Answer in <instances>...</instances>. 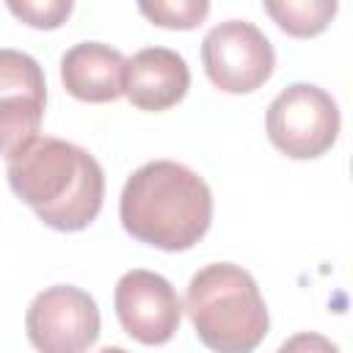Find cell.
Returning <instances> with one entry per match:
<instances>
[{
    "mask_svg": "<svg viewBox=\"0 0 353 353\" xmlns=\"http://www.w3.org/2000/svg\"><path fill=\"white\" fill-rule=\"evenodd\" d=\"M11 190L58 232L85 229L102 210L105 174L83 146L50 135L33 138L6 168Z\"/></svg>",
    "mask_w": 353,
    "mask_h": 353,
    "instance_id": "6da1fadb",
    "label": "cell"
},
{
    "mask_svg": "<svg viewBox=\"0 0 353 353\" xmlns=\"http://www.w3.org/2000/svg\"><path fill=\"white\" fill-rule=\"evenodd\" d=\"M119 218L127 234L160 251L193 248L212 223L210 185L182 163H143L124 182Z\"/></svg>",
    "mask_w": 353,
    "mask_h": 353,
    "instance_id": "7a4b0ae2",
    "label": "cell"
},
{
    "mask_svg": "<svg viewBox=\"0 0 353 353\" xmlns=\"http://www.w3.org/2000/svg\"><path fill=\"white\" fill-rule=\"evenodd\" d=\"M182 309L190 314L201 345L212 353H251L270 325L254 276L232 262H212L196 270Z\"/></svg>",
    "mask_w": 353,
    "mask_h": 353,
    "instance_id": "3957f363",
    "label": "cell"
},
{
    "mask_svg": "<svg viewBox=\"0 0 353 353\" xmlns=\"http://www.w3.org/2000/svg\"><path fill=\"white\" fill-rule=\"evenodd\" d=\"M268 138L292 160H312L325 154L339 135L336 99L312 83L287 85L268 108Z\"/></svg>",
    "mask_w": 353,
    "mask_h": 353,
    "instance_id": "277c9868",
    "label": "cell"
},
{
    "mask_svg": "<svg viewBox=\"0 0 353 353\" xmlns=\"http://www.w3.org/2000/svg\"><path fill=\"white\" fill-rule=\"evenodd\" d=\"M204 72L226 94H251L265 85L276 66L270 39L248 19H226L201 41Z\"/></svg>",
    "mask_w": 353,
    "mask_h": 353,
    "instance_id": "5b68a950",
    "label": "cell"
},
{
    "mask_svg": "<svg viewBox=\"0 0 353 353\" xmlns=\"http://www.w3.org/2000/svg\"><path fill=\"white\" fill-rule=\"evenodd\" d=\"M25 331L39 353H85L99 336L97 301L72 284L47 287L30 301Z\"/></svg>",
    "mask_w": 353,
    "mask_h": 353,
    "instance_id": "8992f818",
    "label": "cell"
},
{
    "mask_svg": "<svg viewBox=\"0 0 353 353\" xmlns=\"http://www.w3.org/2000/svg\"><path fill=\"white\" fill-rule=\"evenodd\" d=\"M121 328L143 345H165L182 323V301L171 281L154 270H127L113 292Z\"/></svg>",
    "mask_w": 353,
    "mask_h": 353,
    "instance_id": "52a82bcc",
    "label": "cell"
},
{
    "mask_svg": "<svg viewBox=\"0 0 353 353\" xmlns=\"http://www.w3.org/2000/svg\"><path fill=\"white\" fill-rule=\"evenodd\" d=\"M190 88V69L176 50L146 47L124 63V97L141 110H168Z\"/></svg>",
    "mask_w": 353,
    "mask_h": 353,
    "instance_id": "ba28073f",
    "label": "cell"
},
{
    "mask_svg": "<svg viewBox=\"0 0 353 353\" xmlns=\"http://www.w3.org/2000/svg\"><path fill=\"white\" fill-rule=\"evenodd\" d=\"M127 58L102 41H80L61 58L63 88L83 102H113L124 94Z\"/></svg>",
    "mask_w": 353,
    "mask_h": 353,
    "instance_id": "9c48e42d",
    "label": "cell"
},
{
    "mask_svg": "<svg viewBox=\"0 0 353 353\" xmlns=\"http://www.w3.org/2000/svg\"><path fill=\"white\" fill-rule=\"evenodd\" d=\"M28 99L47 105L44 72L36 58L19 50H0V102Z\"/></svg>",
    "mask_w": 353,
    "mask_h": 353,
    "instance_id": "30bf717a",
    "label": "cell"
},
{
    "mask_svg": "<svg viewBox=\"0 0 353 353\" xmlns=\"http://www.w3.org/2000/svg\"><path fill=\"white\" fill-rule=\"evenodd\" d=\"M265 11L276 19V25L298 39L317 36L328 28L336 14L334 0H265Z\"/></svg>",
    "mask_w": 353,
    "mask_h": 353,
    "instance_id": "8fae6325",
    "label": "cell"
},
{
    "mask_svg": "<svg viewBox=\"0 0 353 353\" xmlns=\"http://www.w3.org/2000/svg\"><path fill=\"white\" fill-rule=\"evenodd\" d=\"M44 119V105L28 99L0 102V157L17 154L33 138H39Z\"/></svg>",
    "mask_w": 353,
    "mask_h": 353,
    "instance_id": "7c38bea8",
    "label": "cell"
},
{
    "mask_svg": "<svg viewBox=\"0 0 353 353\" xmlns=\"http://www.w3.org/2000/svg\"><path fill=\"white\" fill-rule=\"evenodd\" d=\"M138 11L160 28L190 30L210 14V3L207 0H154V3H138Z\"/></svg>",
    "mask_w": 353,
    "mask_h": 353,
    "instance_id": "4fadbf2b",
    "label": "cell"
},
{
    "mask_svg": "<svg viewBox=\"0 0 353 353\" xmlns=\"http://www.w3.org/2000/svg\"><path fill=\"white\" fill-rule=\"evenodd\" d=\"M8 11L30 28L52 30L72 14V0H8Z\"/></svg>",
    "mask_w": 353,
    "mask_h": 353,
    "instance_id": "5bb4252c",
    "label": "cell"
},
{
    "mask_svg": "<svg viewBox=\"0 0 353 353\" xmlns=\"http://www.w3.org/2000/svg\"><path fill=\"white\" fill-rule=\"evenodd\" d=\"M276 353H339V347L328 336H323V334L301 331V334L290 336Z\"/></svg>",
    "mask_w": 353,
    "mask_h": 353,
    "instance_id": "9a60e30c",
    "label": "cell"
},
{
    "mask_svg": "<svg viewBox=\"0 0 353 353\" xmlns=\"http://www.w3.org/2000/svg\"><path fill=\"white\" fill-rule=\"evenodd\" d=\"M99 353H127V350L124 347H102Z\"/></svg>",
    "mask_w": 353,
    "mask_h": 353,
    "instance_id": "2e32d148",
    "label": "cell"
}]
</instances>
